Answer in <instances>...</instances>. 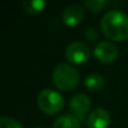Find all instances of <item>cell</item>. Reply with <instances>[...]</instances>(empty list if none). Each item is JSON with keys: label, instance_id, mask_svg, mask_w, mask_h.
I'll list each match as a JSON object with an SVG mask.
<instances>
[{"label": "cell", "instance_id": "cell-15", "mask_svg": "<svg viewBox=\"0 0 128 128\" xmlns=\"http://www.w3.org/2000/svg\"><path fill=\"white\" fill-rule=\"evenodd\" d=\"M35 128H46V127H43V126H38V127H35Z\"/></svg>", "mask_w": 128, "mask_h": 128}, {"label": "cell", "instance_id": "cell-3", "mask_svg": "<svg viewBox=\"0 0 128 128\" xmlns=\"http://www.w3.org/2000/svg\"><path fill=\"white\" fill-rule=\"evenodd\" d=\"M37 106L47 115H55L62 110L64 99L58 92L52 89H44L37 96Z\"/></svg>", "mask_w": 128, "mask_h": 128}, {"label": "cell", "instance_id": "cell-10", "mask_svg": "<svg viewBox=\"0 0 128 128\" xmlns=\"http://www.w3.org/2000/svg\"><path fill=\"white\" fill-rule=\"evenodd\" d=\"M104 79L99 73H91L84 80V86L91 91H100L104 88Z\"/></svg>", "mask_w": 128, "mask_h": 128}, {"label": "cell", "instance_id": "cell-6", "mask_svg": "<svg viewBox=\"0 0 128 128\" xmlns=\"http://www.w3.org/2000/svg\"><path fill=\"white\" fill-rule=\"evenodd\" d=\"M93 54L98 61H100L101 63L108 64L114 62L117 58L118 48L114 43L104 40V42H100L96 45Z\"/></svg>", "mask_w": 128, "mask_h": 128}, {"label": "cell", "instance_id": "cell-14", "mask_svg": "<svg viewBox=\"0 0 128 128\" xmlns=\"http://www.w3.org/2000/svg\"><path fill=\"white\" fill-rule=\"evenodd\" d=\"M84 36H86V40H97V29L94 27L90 26V27H86V30H84Z\"/></svg>", "mask_w": 128, "mask_h": 128}, {"label": "cell", "instance_id": "cell-8", "mask_svg": "<svg viewBox=\"0 0 128 128\" xmlns=\"http://www.w3.org/2000/svg\"><path fill=\"white\" fill-rule=\"evenodd\" d=\"M109 124H110V115L104 108L93 109L86 119L88 128H108Z\"/></svg>", "mask_w": 128, "mask_h": 128}, {"label": "cell", "instance_id": "cell-5", "mask_svg": "<svg viewBox=\"0 0 128 128\" xmlns=\"http://www.w3.org/2000/svg\"><path fill=\"white\" fill-rule=\"evenodd\" d=\"M91 107V101L88 96L83 93H79L72 97L70 101V110L72 116H74L79 122H83L86 117H88L89 109Z\"/></svg>", "mask_w": 128, "mask_h": 128}, {"label": "cell", "instance_id": "cell-4", "mask_svg": "<svg viewBox=\"0 0 128 128\" xmlns=\"http://www.w3.org/2000/svg\"><path fill=\"white\" fill-rule=\"evenodd\" d=\"M65 58L70 63L75 65L84 64L90 58V47L84 42L75 40L66 47Z\"/></svg>", "mask_w": 128, "mask_h": 128}, {"label": "cell", "instance_id": "cell-12", "mask_svg": "<svg viewBox=\"0 0 128 128\" xmlns=\"http://www.w3.org/2000/svg\"><path fill=\"white\" fill-rule=\"evenodd\" d=\"M106 4H107L106 0H86L84 1V6L86 7V9L92 11V12L100 11Z\"/></svg>", "mask_w": 128, "mask_h": 128}, {"label": "cell", "instance_id": "cell-7", "mask_svg": "<svg viewBox=\"0 0 128 128\" xmlns=\"http://www.w3.org/2000/svg\"><path fill=\"white\" fill-rule=\"evenodd\" d=\"M84 10L80 4H71L66 6L62 11V20L68 27H74L82 22Z\"/></svg>", "mask_w": 128, "mask_h": 128}, {"label": "cell", "instance_id": "cell-9", "mask_svg": "<svg viewBox=\"0 0 128 128\" xmlns=\"http://www.w3.org/2000/svg\"><path fill=\"white\" fill-rule=\"evenodd\" d=\"M53 128H82L80 122L72 115H63L56 118Z\"/></svg>", "mask_w": 128, "mask_h": 128}, {"label": "cell", "instance_id": "cell-2", "mask_svg": "<svg viewBox=\"0 0 128 128\" xmlns=\"http://www.w3.org/2000/svg\"><path fill=\"white\" fill-rule=\"evenodd\" d=\"M54 86L62 91H71L79 84L80 76L78 71L68 63H60L54 68L52 73Z\"/></svg>", "mask_w": 128, "mask_h": 128}, {"label": "cell", "instance_id": "cell-11", "mask_svg": "<svg viewBox=\"0 0 128 128\" xmlns=\"http://www.w3.org/2000/svg\"><path fill=\"white\" fill-rule=\"evenodd\" d=\"M22 7L30 15H38L46 7V2L44 0H24Z\"/></svg>", "mask_w": 128, "mask_h": 128}, {"label": "cell", "instance_id": "cell-13", "mask_svg": "<svg viewBox=\"0 0 128 128\" xmlns=\"http://www.w3.org/2000/svg\"><path fill=\"white\" fill-rule=\"evenodd\" d=\"M0 128H24L18 120L8 116H2L0 118Z\"/></svg>", "mask_w": 128, "mask_h": 128}, {"label": "cell", "instance_id": "cell-1", "mask_svg": "<svg viewBox=\"0 0 128 128\" xmlns=\"http://www.w3.org/2000/svg\"><path fill=\"white\" fill-rule=\"evenodd\" d=\"M101 30L111 40H125L128 38V15L117 9L107 11L101 19Z\"/></svg>", "mask_w": 128, "mask_h": 128}]
</instances>
